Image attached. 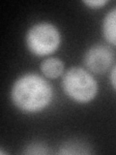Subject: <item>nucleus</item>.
Listing matches in <instances>:
<instances>
[{
	"instance_id": "obj_7",
	"label": "nucleus",
	"mask_w": 116,
	"mask_h": 155,
	"mask_svg": "<svg viewBox=\"0 0 116 155\" xmlns=\"http://www.w3.org/2000/svg\"><path fill=\"white\" fill-rule=\"evenodd\" d=\"M84 5L88 6L89 8L92 9H99L104 7L105 5H106L108 3V0H83L82 1Z\"/></svg>"
},
{
	"instance_id": "obj_3",
	"label": "nucleus",
	"mask_w": 116,
	"mask_h": 155,
	"mask_svg": "<svg viewBox=\"0 0 116 155\" xmlns=\"http://www.w3.org/2000/svg\"><path fill=\"white\" fill-rule=\"evenodd\" d=\"M61 44V33L50 21H39L29 27L25 34V45L33 55L44 57L55 52Z\"/></svg>"
},
{
	"instance_id": "obj_4",
	"label": "nucleus",
	"mask_w": 116,
	"mask_h": 155,
	"mask_svg": "<svg viewBox=\"0 0 116 155\" xmlns=\"http://www.w3.org/2000/svg\"><path fill=\"white\" fill-rule=\"evenodd\" d=\"M83 64L89 72L94 74H104L112 65L114 52L110 47L104 44H95L87 48L83 54Z\"/></svg>"
},
{
	"instance_id": "obj_5",
	"label": "nucleus",
	"mask_w": 116,
	"mask_h": 155,
	"mask_svg": "<svg viewBox=\"0 0 116 155\" xmlns=\"http://www.w3.org/2000/svg\"><path fill=\"white\" fill-rule=\"evenodd\" d=\"M64 61L55 56H48L45 58L40 65V70L44 77L47 79H57L64 74Z\"/></svg>"
},
{
	"instance_id": "obj_1",
	"label": "nucleus",
	"mask_w": 116,
	"mask_h": 155,
	"mask_svg": "<svg viewBox=\"0 0 116 155\" xmlns=\"http://www.w3.org/2000/svg\"><path fill=\"white\" fill-rule=\"evenodd\" d=\"M54 90L46 77L37 73H24L14 81L10 98L16 108L26 114L45 110L52 103Z\"/></svg>"
},
{
	"instance_id": "obj_9",
	"label": "nucleus",
	"mask_w": 116,
	"mask_h": 155,
	"mask_svg": "<svg viewBox=\"0 0 116 155\" xmlns=\"http://www.w3.org/2000/svg\"><path fill=\"white\" fill-rule=\"evenodd\" d=\"M42 147V144L41 143H37V144H35V143H33V144H31V147ZM35 151H33V150H29L28 152H26V153H34ZM36 153H45V151H43V150H40V148H38L37 150H36Z\"/></svg>"
},
{
	"instance_id": "obj_2",
	"label": "nucleus",
	"mask_w": 116,
	"mask_h": 155,
	"mask_svg": "<svg viewBox=\"0 0 116 155\" xmlns=\"http://www.w3.org/2000/svg\"><path fill=\"white\" fill-rule=\"evenodd\" d=\"M61 87L67 97L77 104H88L99 92V84L94 76L85 68L72 66L62 77Z\"/></svg>"
},
{
	"instance_id": "obj_8",
	"label": "nucleus",
	"mask_w": 116,
	"mask_h": 155,
	"mask_svg": "<svg viewBox=\"0 0 116 155\" xmlns=\"http://www.w3.org/2000/svg\"><path fill=\"white\" fill-rule=\"evenodd\" d=\"M109 82L112 88L116 91V65L111 69L109 74Z\"/></svg>"
},
{
	"instance_id": "obj_6",
	"label": "nucleus",
	"mask_w": 116,
	"mask_h": 155,
	"mask_svg": "<svg viewBox=\"0 0 116 155\" xmlns=\"http://www.w3.org/2000/svg\"><path fill=\"white\" fill-rule=\"evenodd\" d=\"M102 32L105 41L116 47V6L105 14L102 21Z\"/></svg>"
}]
</instances>
